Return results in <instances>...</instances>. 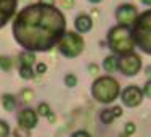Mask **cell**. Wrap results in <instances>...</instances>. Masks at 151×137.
Returning a JSON list of instances; mask_svg holds the SVG:
<instances>
[{
  "mask_svg": "<svg viewBox=\"0 0 151 137\" xmlns=\"http://www.w3.org/2000/svg\"><path fill=\"white\" fill-rule=\"evenodd\" d=\"M66 18L58 8L40 3L21 10L13 24V34L27 52H45L64 36Z\"/></svg>",
  "mask_w": 151,
  "mask_h": 137,
  "instance_id": "obj_1",
  "label": "cell"
},
{
  "mask_svg": "<svg viewBox=\"0 0 151 137\" xmlns=\"http://www.w3.org/2000/svg\"><path fill=\"white\" fill-rule=\"evenodd\" d=\"M108 45L114 53H119V55L132 53V50L135 47V41L129 26L119 24V26L111 28L109 32H108Z\"/></svg>",
  "mask_w": 151,
  "mask_h": 137,
  "instance_id": "obj_2",
  "label": "cell"
},
{
  "mask_svg": "<svg viewBox=\"0 0 151 137\" xmlns=\"http://www.w3.org/2000/svg\"><path fill=\"white\" fill-rule=\"evenodd\" d=\"M135 44L140 47L145 53L151 55V10L142 13L137 21L134 23V29H132Z\"/></svg>",
  "mask_w": 151,
  "mask_h": 137,
  "instance_id": "obj_3",
  "label": "cell"
},
{
  "mask_svg": "<svg viewBox=\"0 0 151 137\" xmlns=\"http://www.w3.org/2000/svg\"><path fill=\"white\" fill-rule=\"evenodd\" d=\"M119 92H121L119 82L114 78H109V76L98 78L92 86L93 99H96L101 103H111L117 95H119Z\"/></svg>",
  "mask_w": 151,
  "mask_h": 137,
  "instance_id": "obj_4",
  "label": "cell"
},
{
  "mask_svg": "<svg viewBox=\"0 0 151 137\" xmlns=\"http://www.w3.org/2000/svg\"><path fill=\"white\" fill-rule=\"evenodd\" d=\"M58 47H60V52L64 57L74 58V57L81 55V52L84 50V41L76 32H64V36L58 42Z\"/></svg>",
  "mask_w": 151,
  "mask_h": 137,
  "instance_id": "obj_5",
  "label": "cell"
},
{
  "mask_svg": "<svg viewBox=\"0 0 151 137\" xmlns=\"http://www.w3.org/2000/svg\"><path fill=\"white\" fill-rule=\"evenodd\" d=\"M140 68H142V60H140L138 55H135L132 52V53H127V55H122L117 70H121V73L125 74V76H135L140 71Z\"/></svg>",
  "mask_w": 151,
  "mask_h": 137,
  "instance_id": "obj_6",
  "label": "cell"
},
{
  "mask_svg": "<svg viewBox=\"0 0 151 137\" xmlns=\"http://www.w3.org/2000/svg\"><path fill=\"white\" fill-rule=\"evenodd\" d=\"M116 18H117V21H119V24H122V26H130V24H134L137 21L138 12H137V8L134 5L124 3V5H121L119 8L116 10Z\"/></svg>",
  "mask_w": 151,
  "mask_h": 137,
  "instance_id": "obj_7",
  "label": "cell"
},
{
  "mask_svg": "<svg viewBox=\"0 0 151 137\" xmlns=\"http://www.w3.org/2000/svg\"><path fill=\"white\" fill-rule=\"evenodd\" d=\"M121 99L122 103L129 108L138 107L143 100V91H140V87H137V86H129L125 91H122Z\"/></svg>",
  "mask_w": 151,
  "mask_h": 137,
  "instance_id": "obj_8",
  "label": "cell"
},
{
  "mask_svg": "<svg viewBox=\"0 0 151 137\" xmlns=\"http://www.w3.org/2000/svg\"><path fill=\"white\" fill-rule=\"evenodd\" d=\"M18 0H0V28H3L15 15Z\"/></svg>",
  "mask_w": 151,
  "mask_h": 137,
  "instance_id": "obj_9",
  "label": "cell"
},
{
  "mask_svg": "<svg viewBox=\"0 0 151 137\" xmlns=\"http://www.w3.org/2000/svg\"><path fill=\"white\" fill-rule=\"evenodd\" d=\"M18 121H19V126L24 129H32L35 124H37V113H35L34 110H31V108H26V110H23L19 113V118H18Z\"/></svg>",
  "mask_w": 151,
  "mask_h": 137,
  "instance_id": "obj_10",
  "label": "cell"
},
{
  "mask_svg": "<svg viewBox=\"0 0 151 137\" xmlns=\"http://www.w3.org/2000/svg\"><path fill=\"white\" fill-rule=\"evenodd\" d=\"M74 24H76V29H77L79 32H88L93 26L92 18L88 15H79L77 18H76Z\"/></svg>",
  "mask_w": 151,
  "mask_h": 137,
  "instance_id": "obj_11",
  "label": "cell"
},
{
  "mask_svg": "<svg viewBox=\"0 0 151 137\" xmlns=\"http://www.w3.org/2000/svg\"><path fill=\"white\" fill-rule=\"evenodd\" d=\"M103 68L108 71V73H114V71L119 68V61H117L116 57H106V60H105V63H103Z\"/></svg>",
  "mask_w": 151,
  "mask_h": 137,
  "instance_id": "obj_12",
  "label": "cell"
},
{
  "mask_svg": "<svg viewBox=\"0 0 151 137\" xmlns=\"http://www.w3.org/2000/svg\"><path fill=\"white\" fill-rule=\"evenodd\" d=\"M2 102H3V108H5L6 111H12L13 108L16 107V100L13 95H10V94H5V95L2 97Z\"/></svg>",
  "mask_w": 151,
  "mask_h": 137,
  "instance_id": "obj_13",
  "label": "cell"
},
{
  "mask_svg": "<svg viewBox=\"0 0 151 137\" xmlns=\"http://www.w3.org/2000/svg\"><path fill=\"white\" fill-rule=\"evenodd\" d=\"M19 60H21V66H29L31 68V65L34 63L35 57H34L32 52H23L19 55Z\"/></svg>",
  "mask_w": 151,
  "mask_h": 137,
  "instance_id": "obj_14",
  "label": "cell"
},
{
  "mask_svg": "<svg viewBox=\"0 0 151 137\" xmlns=\"http://www.w3.org/2000/svg\"><path fill=\"white\" fill-rule=\"evenodd\" d=\"M12 66H13L12 58H8V57H5V55H0V68H2L3 71H10Z\"/></svg>",
  "mask_w": 151,
  "mask_h": 137,
  "instance_id": "obj_15",
  "label": "cell"
},
{
  "mask_svg": "<svg viewBox=\"0 0 151 137\" xmlns=\"http://www.w3.org/2000/svg\"><path fill=\"white\" fill-rule=\"evenodd\" d=\"M100 118H101V121L105 123V124H109V123L114 120V115H113V111H111V108L109 110H103L101 115H100Z\"/></svg>",
  "mask_w": 151,
  "mask_h": 137,
  "instance_id": "obj_16",
  "label": "cell"
},
{
  "mask_svg": "<svg viewBox=\"0 0 151 137\" xmlns=\"http://www.w3.org/2000/svg\"><path fill=\"white\" fill-rule=\"evenodd\" d=\"M19 76L23 79H31V78H34V71H32L29 66H21L19 68Z\"/></svg>",
  "mask_w": 151,
  "mask_h": 137,
  "instance_id": "obj_17",
  "label": "cell"
},
{
  "mask_svg": "<svg viewBox=\"0 0 151 137\" xmlns=\"http://www.w3.org/2000/svg\"><path fill=\"white\" fill-rule=\"evenodd\" d=\"M37 113L40 115V116H47L48 118V115H50V107L47 105V103H40L37 108Z\"/></svg>",
  "mask_w": 151,
  "mask_h": 137,
  "instance_id": "obj_18",
  "label": "cell"
},
{
  "mask_svg": "<svg viewBox=\"0 0 151 137\" xmlns=\"http://www.w3.org/2000/svg\"><path fill=\"white\" fill-rule=\"evenodd\" d=\"M8 134H10V128H8V124H6L5 121L0 120V137H6Z\"/></svg>",
  "mask_w": 151,
  "mask_h": 137,
  "instance_id": "obj_19",
  "label": "cell"
},
{
  "mask_svg": "<svg viewBox=\"0 0 151 137\" xmlns=\"http://www.w3.org/2000/svg\"><path fill=\"white\" fill-rule=\"evenodd\" d=\"M64 82H66L68 87H74V86L77 84V78H76L74 74H68V76L64 78Z\"/></svg>",
  "mask_w": 151,
  "mask_h": 137,
  "instance_id": "obj_20",
  "label": "cell"
},
{
  "mask_svg": "<svg viewBox=\"0 0 151 137\" xmlns=\"http://www.w3.org/2000/svg\"><path fill=\"white\" fill-rule=\"evenodd\" d=\"M15 137H31V136H29V131H27V129H24L19 126L15 131Z\"/></svg>",
  "mask_w": 151,
  "mask_h": 137,
  "instance_id": "obj_21",
  "label": "cell"
},
{
  "mask_svg": "<svg viewBox=\"0 0 151 137\" xmlns=\"http://www.w3.org/2000/svg\"><path fill=\"white\" fill-rule=\"evenodd\" d=\"M58 2H60L61 8H73V5H74V0H58Z\"/></svg>",
  "mask_w": 151,
  "mask_h": 137,
  "instance_id": "obj_22",
  "label": "cell"
},
{
  "mask_svg": "<svg viewBox=\"0 0 151 137\" xmlns=\"http://www.w3.org/2000/svg\"><path fill=\"white\" fill-rule=\"evenodd\" d=\"M134 132H135V126H134V123H127V124H125V132H124V134L130 136V134H134Z\"/></svg>",
  "mask_w": 151,
  "mask_h": 137,
  "instance_id": "obj_23",
  "label": "cell"
},
{
  "mask_svg": "<svg viewBox=\"0 0 151 137\" xmlns=\"http://www.w3.org/2000/svg\"><path fill=\"white\" fill-rule=\"evenodd\" d=\"M45 71H47V66H45L44 63H39V65H37V68H35V73H39V74H44Z\"/></svg>",
  "mask_w": 151,
  "mask_h": 137,
  "instance_id": "obj_24",
  "label": "cell"
},
{
  "mask_svg": "<svg viewBox=\"0 0 151 137\" xmlns=\"http://www.w3.org/2000/svg\"><path fill=\"white\" fill-rule=\"evenodd\" d=\"M111 111H113L114 118H117V116H121V115H122V110H121V107H114V108H111Z\"/></svg>",
  "mask_w": 151,
  "mask_h": 137,
  "instance_id": "obj_25",
  "label": "cell"
},
{
  "mask_svg": "<svg viewBox=\"0 0 151 137\" xmlns=\"http://www.w3.org/2000/svg\"><path fill=\"white\" fill-rule=\"evenodd\" d=\"M40 5H45V7H53L55 5V0H39Z\"/></svg>",
  "mask_w": 151,
  "mask_h": 137,
  "instance_id": "obj_26",
  "label": "cell"
},
{
  "mask_svg": "<svg viewBox=\"0 0 151 137\" xmlns=\"http://www.w3.org/2000/svg\"><path fill=\"white\" fill-rule=\"evenodd\" d=\"M71 137H90V136H88V132H85V131H77V132H74Z\"/></svg>",
  "mask_w": 151,
  "mask_h": 137,
  "instance_id": "obj_27",
  "label": "cell"
},
{
  "mask_svg": "<svg viewBox=\"0 0 151 137\" xmlns=\"http://www.w3.org/2000/svg\"><path fill=\"white\" fill-rule=\"evenodd\" d=\"M23 97H26V99H24L26 102H31L32 100V92L31 91H23Z\"/></svg>",
  "mask_w": 151,
  "mask_h": 137,
  "instance_id": "obj_28",
  "label": "cell"
},
{
  "mask_svg": "<svg viewBox=\"0 0 151 137\" xmlns=\"http://www.w3.org/2000/svg\"><path fill=\"white\" fill-rule=\"evenodd\" d=\"M145 95L151 99V81L146 82V86H145Z\"/></svg>",
  "mask_w": 151,
  "mask_h": 137,
  "instance_id": "obj_29",
  "label": "cell"
},
{
  "mask_svg": "<svg viewBox=\"0 0 151 137\" xmlns=\"http://www.w3.org/2000/svg\"><path fill=\"white\" fill-rule=\"evenodd\" d=\"M90 71H92V74H96V71H98V66H96V65H90Z\"/></svg>",
  "mask_w": 151,
  "mask_h": 137,
  "instance_id": "obj_30",
  "label": "cell"
},
{
  "mask_svg": "<svg viewBox=\"0 0 151 137\" xmlns=\"http://www.w3.org/2000/svg\"><path fill=\"white\" fill-rule=\"evenodd\" d=\"M143 3H145V5H148V7H151V0H142Z\"/></svg>",
  "mask_w": 151,
  "mask_h": 137,
  "instance_id": "obj_31",
  "label": "cell"
},
{
  "mask_svg": "<svg viewBox=\"0 0 151 137\" xmlns=\"http://www.w3.org/2000/svg\"><path fill=\"white\" fill-rule=\"evenodd\" d=\"M92 3H98V2H101V0H90Z\"/></svg>",
  "mask_w": 151,
  "mask_h": 137,
  "instance_id": "obj_32",
  "label": "cell"
},
{
  "mask_svg": "<svg viewBox=\"0 0 151 137\" xmlns=\"http://www.w3.org/2000/svg\"><path fill=\"white\" fill-rule=\"evenodd\" d=\"M119 137H129V136H127V134H121Z\"/></svg>",
  "mask_w": 151,
  "mask_h": 137,
  "instance_id": "obj_33",
  "label": "cell"
}]
</instances>
